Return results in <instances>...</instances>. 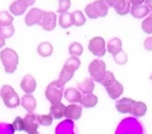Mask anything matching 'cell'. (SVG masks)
<instances>
[{"mask_svg":"<svg viewBox=\"0 0 152 134\" xmlns=\"http://www.w3.org/2000/svg\"><path fill=\"white\" fill-rule=\"evenodd\" d=\"M80 61L77 57L72 56L67 60L62 70L60 72L59 79L56 80L58 85L64 87L65 84L72 79L74 72L80 66Z\"/></svg>","mask_w":152,"mask_h":134,"instance_id":"6da1fadb","label":"cell"},{"mask_svg":"<svg viewBox=\"0 0 152 134\" xmlns=\"http://www.w3.org/2000/svg\"><path fill=\"white\" fill-rule=\"evenodd\" d=\"M102 85L105 87L108 94L112 99H116L124 92V87L120 83L116 80L114 75L110 71H107Z\"/></svg>","mask_w":152,"mask_h":134,"instance_id":"7a4b0ae2","label":"cell"},{"mask_svg":"<svg viewBox=\"0 0 152 134\" xmlns=\"http://www.w3.org/2000/svg\"><path fill=\"white\" fill-rule=\"evenodd\" d=\"M0 59L4 65L7 73L12 74L17 69L19 62V56L17 52L10 48L3 49L0 52Z\"/></svg>","mask_w":152,"mask_h":134,"instance_id":"3957f363","label":"cell"},{"mask_svg":"<svg viewBox=\"0 0 152 134\" xmlns=\"http://www.w3.org/2000/svg\"><path fill=\"white\" fill-rule=\"evenodd\" d=\"M109 7L104 1H96L86 7L85 12L90 19H96L107 15Z\"/></svg>","mask_w":152,"mask_h":134,"instance_id":"277c9868","label":"cell"},{"mask_svg":"<svg viewBox=\"0 0 152 134\" xmlns=\"http://www.w3.org/2000/svg\"><path fill=\"white\" fill-rule=\"evenodd\" d=\"M0 96L4 104L10 109L17 107L20 103L19 96L15 89L10 85H4L0 90Z\"/></svg>","mask_w":152,"mask_h":134,"instance_id":"5b68a950","label":"cell"},{"mask_svg":"<svg viewBox=\"0 0 152 134\" xmlns=\"http://www.w3.org/2000/svg\"><path fill=\"white\" fill-rule=\"evenodd\" d=\"M89 72L94 81L102 83L107 74L105 63L102 60L94 59L89 66Z\"/></svg>","mask_w":152,"mask_h":134,"instance_id":"8992f818","label":"cell"},{"mask_svg":"<svg viewBox=\"0 0 152 134\" xmlns=\"http://www.w3.org/2000/svg\"><path fill=\"white\" fill-rule=\"evenodd\" d=\"M64 87L58 85L56 81L49 84L45 91V96L47 99L51 103H56L61 102L62 98Z\"/></svg>","mask_w":152,"mask_h":134,"instance_id":"52a82bcc","label":"cell"},{"mask_svg":"<svg viewBox=\"0 0 152 134\" xmlns=\"http://www.w3.org/2000/svg\"><path fill=\"white\" fill-rule=\"evenodd\" d=\"M88 47L90 52L96 56H103L106 54L105 41L100 36L91 39L89 41Z\"/></svg>","mask_w":152,"mask_h":134,"instance_id":"ba28073f","label":"cell"},{"mask_svg":"<svg viewBox=\"0 0 152 134\" xmlns=\"http://www.w3.org/2000/svg\"><path fill=\"white\" fill-rule=\"evenodd\" d=\"M56 15L52 12H44L39 25L46 31H50L56 27Z\"/></svg>","mask_w":152,"mask_h":134,"instance_id":"9c48e42d","label":"cell"},{"mask_svg":"<svg viewBox=\"0 0 152 134\" xmlns=\"http://www.w3.org/2000/svg\"><path fill=\"white\" fill-rule=\"evenodd\" d=\"M24 130L28 133H33L37 131V128H39V123L37 115L33 114L32 112H29L25 116L24 119Z\"/></svg>","mask_w":152,"mask_h":134,"instance_id":"30bf717a","label":"cell"},{"mask_svg":"<svg viewBox=\"0 0 152 134\" xmlns=\"http://www.w3.org/2000/svg\"><path fill=\"white\" fill-rule=\"evenodd\" d=\"M44 12L39 8H32L29 10L25 17V23L27 26L39 24L41 22Z\"/></svg>","mask_w":152,"mask_h":134,"instance_id":"8fae6325","label":"cell"},{"mask_svg":"<svg viewBox=\"0 0 152 134\" xmlns=\"http://www.w3.org/2000/svg\"><path fill=\"white\" fill-rule=\"evenodd\" d=\"M133 6L132 8V15L137 19H141L149 13V9L146 5H141L144 1H131Z\"/></svg>","mask_w":152,"mask_h":134,"instance_id":"7c38bea8","label":"cell"},{"mask_svg":"<svg viewBox=\"0 0 152 134\" xmlns=\"http://www.w3.org/2000/svg\"><path fill=\"white\" fill-rule=\"evenodd\" d=\"M34 1H27V0H18L14 1L10 5V12L15 16H20L24 13L28 6L34 4Z\"/></svg>","mask_w":152,"mask_h":134,"instance_id":"4fadbf2b","label":"cell"},{"mask_svg":"<svg viewBox=\"0 0 152 134\" xmlns=\"http://www.w3.org/2000/svg\"><path fill=\"white\" fill-rule=\"evenodd\" d=\"M109 6L112 7L115 11L120 15H125L129 13L130 9V1L124 0H114V1H107Z\"/></svg>","mask_w":152,"mask_h":134,"instance_id":"5bb4252c","label":"cell"},{"mask_svg":"<svg viewBox=\"0 0 152 134\" xmlns=\"http://www.w3.org/2000/svg\"><path fill=\"white\" fill-rule=\"evenodd\" d=\"M20 86L23 91L26 93H31L35 91L37 87L36 80L33 78L32 76L28 74L24 76L20 84Z\"/></svg>","mask_w":152,"mask_h":134,"instance_id":"9a60e30c","label":"cell"},{"mask_svg":"<svg viewBox=\"0 0 152 134\" xmlns=\"http://www.w3.org/2000/svg\"><path fill=\"white\" fill-rule=\"evenodd\" d=\"M82 106L75 104H71L66 107L64 116L69 119L78 120L81 117V116H82Z\"/></svg>","mask_w":152,"mask_h":134,"instance_id":"2e32d148","label":"cell"},{"mask_svg":"<svg viewBox=\"0 0 152 134\" xmlns=\"http://www.w3.org/2000/svg\"><path fill=\"white\" fill-rule=\"evenodd\" d=\"M134 100L132 98H123L116 103V108L121 114H126L132 111V105Z\"/></svg>","mask_w":152,"mask_h":134,"instance_id":"e0dca14e","label":"cell"},{"mask_svg":"<svg viewBox=\"0 0 152 134\" xmlns=\"http://www.w3.org/2000/svg\"><path fill=\"white\" fill-rule=\"evenodd\" d=\"M108 51L113 56H116L120 54L122 51V42L118 38H113L109 40L107 45Z\"/></svg>","mask_w":152,"mask_h":134,"instance_id":"ac0fdd59","label":"cell"},{"mask_svg":"<svg viewBox=\"0 0 152 134\" xmlns=\"http://www.w3.org/2000/svg\"><path fill=\"white\" fill-rule=\"evenodd\" d=\"M22 106L29 112H32L37 107V101L31 94H26L22 98Z\"/></svg>","mask_w":152,"mask_h":134,"instance_id":"d6986e66","label":"cell"},{"mask_svg":"<svg viewBox=\"0 0 152 134\" xmlns=\"http://www.w3.org/2000/svg\"><path fill=\"white\" fill-rule=\"evenodd\" d=\"M66 106L61 102L56 103H53L50 108V114L54 119H59L64 116Z\"/></svg>","mask_w":152,"mask_h":134,"instance_id":"ffe728a7","label":"cell"},{"mask_svg":"<svg viewBox=\"0 0 152 134\" xmlns=\"http://www.w3.org/2000/svg\"><path fill=\"white\" fill-rule=\"evenodd\" d=\"M146 110H147V107L144 103L134 100L133 105H132V111L130 114L137 116V117H141V116H144L145 115Z\"/></svg>","mask_w":152,"mask_h":134,"instance_id":"44dd1931","label":"cell"},{"mask_svg":"<svg viewBox=\"0 0 152 134\" xmlns=\"http://www.w3.org/2000/svg\"><path fill=\"white\" fill-rule=\"evenodd\" d=\"M79 89L84 94H90L94 89V84L91 79L86 78L84 82L77 83Z\"/></svg>","mask_w":152,"mask_h":134,"instance_id":"7402d4cb","label":"cell"},{"mask_svg":"<svg viewBox=\"0 0 152 134\" xmlns=\"http://www.w3.org/2000/svg\"><path fill=\"white\" fill-rule=\"evenodd\" d=\"M79 102L85 108H91L96 105L98 102V98L95 95L90 93V94H86L82 96Z\"/></svg>","mask_w":152,"mask_h":134,"instance_id":"603a6c76","label":"cell"},{"mask_svg":"<svg viewBox=\"0 0 152 134\" xmlns=\"http://www.w3.org/2000/svg\"><path fill=\"white\" fill-rule=\"evenodd\" d=\"M65 98L70 103L72 102H79L82 98V95L79 91L74 88H69L65 91Z\"/></svg>","mask_w":152,"mask_h":134,"instance_id":"cb8c5ba5","label":"cell"},{"mask_svg":"<svg viewBox=\"0 0 152 134\" xmlns=\"http://www.w3.org/2000/svg\"><path fill=\"white\" fill-rule=\"evenodd\" d=\"M37 52L43 57H47L52 55L53 52V47L49 42H42L38 46Z\"/></svg>","mask_w":152,"mask_h":134,"instance_id":"d4e9b609","label":"cell"},{"mask_svg":"<svg viewBox=\"0 0 152 134\" xmlns=\"http://www.w3.org/2000/svg\"><path fill=\"white\" fill-rule=\"evenodd\" d=\"M59 25L64 29L70 27L73 24L72 19V15L70 13H68V12L61 13V15L59 16Z\"/></svg>","mask_w":152,"mask_h":134,"instance_id":"484cf974","label":"cell"},{"mask_svg":"<svg viewBox=\"0 0 152 134\" xmlns=\"http://www.w3.org/2000/svg\"><path fill=\"white\" fill-rule=\"evenodd\" d=\"M71 15H72V23L75 26H81L85 24L86 18L81 11L77 10V11L74 12Z\"/></svg>","mask_w":152,"mask_h":134,"instance_id":"4316f807","label":"cell"},{"mask_svg":"<svg viewBox=\"0 0 152 134\" xmlns=\"http://www.w3.org/2000/svg\"><path fill=\"white\" fill-rule=\"evenodd\" d=\"M14 18L7 11L0 12V26L12 25Z\"/></svg>","mask_w":152,"mask_h":134,"instance_id":"83f0119b","label":"cell"},{"mask_svg":"<svg viewBox=\"0 0 152 134\" xmlns=\"http://www.w3.org/2000/svg\"><path fill=\"white\" fill-rule=\"evenodd\" d=\"M69 52L71 55L74 57L79 56L82 54L83 47L80 44L77 43V42H74L69 47Z\"/></svg>","mask_w":152,"mask_h":134,"instance_id":"f1b7e54d","label":"cell"},{"mask_svg":"<svg viewBox=\"0 0 152 134\" xmlns=\"http://www.w3.org/2000/svg\"><path fill=\"white\" fill-rule=\"evenodd\" d=\"M15 27L13 25L7 26H0V36L4 38H10L15 33Z\"/></svg>","mask_w":152,"mask_h":134,"instance_id":"f546056e","label":"cell"},{"mask_svg":"<svg viewBox=\"0 0 152 134\" xmlns=\"http://www.w3.org/2000/svg\"><path fill=\"white\" fill-rule=\"evenodd\" d=\"M141 28L145 33L150 34L152 33V14L141 23Z\"/></svg>","mask_w":152,"mask_h":134,"instance_id":"4dcf8cb0","label":"cell"},{"mask_svg":"<svg viewBox=\"0 0 152 134\" xmlns=\"http://www.w3.org/2000/svg\"><path fill=\"white\" fill-rule=\"evenodd\" d=\"M37 119L39 123L42 126H50L53 121V118L50 114L48 115H37Z\"/></svg>","mask_w":152,"mask_h":134,"instance_id":"1f68e13d","label":"cell"},{"mask_svg":"<svg viewBox=\"0 0 152 134\" xmlns=\"http://www.w3.org/2000/svg\"><path fill=\"white\" fill-rule=\"evenodd\" d=\"M12 128L14 130H17V131H22V130H24V119L22 118L17 116L15 119L13 123H12Z\"/></svg>","mask_w":152,"mask_h":134,"instance_id":"d6a6232c","label":"cell"},{"mask_svg":"<svg viewBox=\"0 0 152 134\" xmlns=\"http://www.w3.org/2000/svg\"><path fill=\"white\" fill-rule=\"evenodd\" d=\"M59 8L57 10V12L60 13H64V12H66L67 10L69 9L71 6V1H59Z\"/></svg>","mask_w":152,"mask_h":134,"instance_id":"836d02e7","label":"cell"},{"mask_svg":"<svg viewBox=\"0 0 152 134\" xmlns=\"http://www.w3.org/2000/svg\"><path fill=\"white\" fill-rule=\"evenodd\" d=\"M144 47L148 51L152 50V36L145 40Z\"/></svg>","mask_w":152,"mask_h":134,"instance_id":"e575fe53","label":"cell"},{"mask_svg":"<svg viewBox=\"0 0 152 134\" xmlns=\"http://www.w3.org/2000/svg\"><path fill=\"white\" fill-rule=\"evenodd\" d=\"M144 2H145V5H146L148 9L150 8V9L152 11V1H150L149 0V1H145Z\"/></svg>","mask_w":152,"mask_h":134,"instance_id":"d590c367","label":"cell"},{"mask_svg":"<svg viewBox=\"0 0 152 134\" xmlns=\"http://www.w3.org/2000/svg\"><path fill=\"white\" fill-rule=\"evenodd\" d=\"M5 45V39L4 37H2L1 36H0V48H1L2 47H4Z\"/></svg>","mask_w":152,"mask_h":134,"instance_id":"8d00e7d4","label":"cell"},{"mask_svg":"<svg viewBox=\"0 0 152 134\" xmlns=\"http://www.w3.org/2000/svg\"><path fill=\"white\" fill-rule=\"evenodd\" d=\"M28 134H40L39 132L37 131H35V132H33V133H28Z\"/></svg>","mask_w":152,"mask_h":134,"instance_id":"74e56055","label":"cell"},{"mask_svg":"<svg viewBox=\"0 0 152 134\" xmlns=\"http://www.w3.org/2000/svg\"><path fill=\"white\" fill-rule=\"evenodd\" d=\"M150 79H152V74L151 75V76H150Z\"/></svg>","mask_w":152,"mask_h":134,"instance_id":"f35d334b","label":"cell"}]
</instances>
